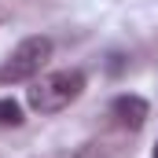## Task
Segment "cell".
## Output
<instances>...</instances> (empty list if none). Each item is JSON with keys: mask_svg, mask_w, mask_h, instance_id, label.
I'll return each mask as SVG.
<instances>
[{"mask_svg": "<svg viewBox=\"0 0 158 158\" xmlns=\"http://www.w3.org/2000/svg\"><path fill=\"white\" fill-rule=\"evenodd\" d=\"M22 121V107L15 99H0V125H19Z\"/></svg>", "mask_w": 158, "mask_h": 158, "instance_id": "4", "label": "cell"}, {"mask_svg": "<svg viewBox=\"0 0 158 158\" xmlns=\"http://www.w3.org/2000/svg\"><path fill=\"white\" fill-rule=\"evenodd\" d=\"M85 92V74L81 70H55V74H44L33 81L30 88V107L37 114H55L63 107H70Z\"/></svg>", "mask_w": 158, "mask_h": 158, "instance_id": "1", "label": "cell"}, {"mask_svg": "<svg viewBox=\"0 0 158 158\" xmlns=\"http://www.w3.org/2000/svg\"><path fill=\"white\" fill-rule=\"evenodd\" d=\"M155 158H158V147H155Z\"/></svg>", "mask_w": 158, "mask_h": 158, "instance_id": "5", "label": "cell"}, {"mask_svg": "<svg viewBox=\"0 0 158 158\" xmlns=\"http://www.w3.org/2000/svg\"><path fill=\"white\" fill-rule=\"evenodd\" d=\"M151 114V107H147V99L143 96H132V92H121L110 99V118L118 121L121 129H140L143 121Z\"/></svg>", "mask_w": 158, "mask_h": 158, "instance_id": "3", "label": "cell"}, {"mask_svg": "<svg viewBox=\"0 0 158 158\" xmlns=\"http://www.w3.org/2000/svg\"><path fill=\"white\" fill-rule=\"evenodd\" d=\"M52 59V40L48 37H26L11 48V55L0 63V85H19V81H33L40 66Z\"/></svg>", "mask_w": 158, "mask_h": 158, "instance_id": "2", "label": "cell"}]
</instances>
